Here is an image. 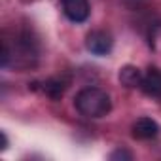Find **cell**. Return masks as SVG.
<instances>
[{"mask_svg":"<svg viewBox=\"0 0 161 161\" xmlns=\"http://www.w3.org/2000/svg\"><path fill=\"white\" fill-rule=\"evenodd\" d=\"M10 59H14V66L15 68H29L36 64L38 59V44L34 38H31L29 32H23L17 36L14 47L4 40L2 42V59H0V64L2 68L10 66Z\"/></svg>","mask_w":161,"mask_h":161,"instance_id":"cell-1","label":"cell"},{"mask_svg":"<svg viewBox=\"0 0 161 161\" xmlns=\"http://www.w3.org/2000/svg\"><path fill=\"white\" fill-rule=\"evenodd\" d=\"M74 106L80 112V116L89 118V119H99L110 114L112 99L104 89L91 86V87H84L78 91V95L74 97Z\"/></svg>","mask_w":161,"mask_h":161,"instance_id":"cell-2","label":"cell"},{"mask_svg":"<svg viewBox=\"0 0 161 161\" xmlns=\"http://www.w3.org/2000/svg\"><path fill=\"white\" fill-rule=\"evenodd\" d=\"M86 47H87L89 53L103 57V55H108V53L112 51V47H114V38H112V34L106 32V31H91V32L87 34V38H86Z\"/></svg>","mask_w":161,"mask_h":161,"instance_id":"cell-3","label":"cell"},{"mask_svg":"<svg viewBox=\"0 0 161 161\" xmlns=\"http://www.w3.org/2000/svg\"><path fill=\"white\" fill-rule=\"evenodd\" d=\"M63 14L72 23H86L91 14L89 0H61Z\"/></svg>","mask_w":161,"mask_h":161,"instance_id":"cell-4","label":"cell"},{"mask_svg":"<svg viewBox=\"0 0 161 161\" xmlns=\"http://www.w3.org/2000/svg\"><path fill=\"white\" fill-rule=\"evenodd\" d=\"M140 89L144 95L153 97V99H161V70L155 66H150L140 82Z\"/></svg>","mask_w":161,"mask_h":161,"instance_id":"cell-5","label":"cell"},{"mask_svg":"<svg viewBox=\"0 0 161 161\" xmlns=\"http://www.w3.org/2000/svg\"><path fill=\"white\" fill-rule=\"evenodd\" d=\"M131 135L136 140H152L159 135V125L152 118H138L131 127Z\"/></svg>","mask_w":161,"mask_h":161,"instance_id":"cell-6","label":"cell"},{"mask_svg":"<svg viewBox=\"0 0 161 161\" xmlns=\"http://www.w3.org/2000/svg\"><path fill=\"white\" fill-rule=\"evenodd\" d=\"M66 87H68V80H66V78H63V76L47 78V80H44L42 86H40L42 93H44V95H47L51 101H59V99L64 95Z\"/></svg>","mask_w":161,"mask_h":161,"instance_id":"cell-7","label":"cell"},{"mask_svg":"<svg viewBox=\"0 0 161 161\" xmlns=\"http://www.w3.org/2000/svg\"><path fill=\"white\" fill-rule=\"evenodd\" d=\"M142 76H144V72L135 64H125V66L119 68V82H121V86H125L129 89L140 87Z\"/></svg>","mask_w":161,"mask_h":161,"instance_id":"cell-8","label":"cell"},{"mask_svg":"<svg viewBox=\"0 0 161 161\" xmlns=\"http://www.w3.org/2000/svg\"><path fill=\"white\" fill-rule=\"evenodd\" d=\"M148 44L152 47V51L159 53L161 55V23H155L150 31V36H148Z\"/></svg>","mask_w":161,"mask_h":161,"instance_id":"cell-9","label":"cell"},{"mask_svg":"<svg viewBox=\"0 0 161 161\" xmlns=\"http://www.w3.org/2000/svg\"><path fill=\"white\" fill-rule=\"evenodd\" d=\"M110 159H133V153L129 152V150H125V148H118L116 152H112L110 153Z\"/></svg>","mask_w":161,"mask_h":161,"instance_id":"cell-10","label":"cell"},{"mask_svg":"<svg viewBox=\"0 0 161 161\" xmlns=\"http://www.w3.org/2000/svg\"><path fill=\"white\" fill-rule=\"evenodd\" d=\"M8 148V136H6V133L2 131V150H6Z\"/></svg>","mask_w":161,"mask_h":161,"instance_id":"cell-11","label":"cell"}]
</instances>
